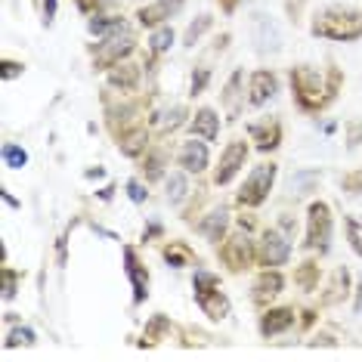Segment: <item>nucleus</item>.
I'll use <instances>...</instances> for the list:
<instances>
[{
  "instance_id": "f257e3e1",
  "label": "nucleus",
  "mask_w": 362,
  "mask_h": 362,
  "mask_svg": "<svg viewBox=\"0 0 362 362\" xmlns=\"http://www.w3.org/2000/svg\"><path fill=\"white\" fill-rule=\"evenodd\" d=\"M291 93H294V103H298L300 112H322L328 109L337 93L344 87V71L328 65V69H319V65H294L291 69Z\"/></svg>"
},
{
  "instance_id": "f03ea898",
  "label": "nucleus",
  "mask_w": 362,
  "mask_h": 362,
  "mask_svg": "<svg viewBox=\"0 0 362 362\" xmlns=\"http://www.w3.org/2000/svg\"><path fill=\"white\" fill-rule=\"evenodd\" d=\"M310 31L316 37L341 40V44L359 40L362 37V6H325V10L316 13Z\"/></svg>"
},
{
  "instance_id": "7ed1b4c3",
  "label": "nucleus",
  "mask_w": 362,
  "mask_h": 362,
  "mask_svg": "<svg viewBox=\"0 0 362 362\" xmlns=\"http://www.w3.org/2000/svg\"><path fill=\"white\" fill-rule=\"evenodd\" d=\"M192 291H195V303L199 310L204 313L208 319L220 322L233 313V303L223 294V285H220V276L208 273V269H195V279H192Z\"/></svg>"
},
{
  "instance_id": "20e7f679",
  "label": "nucleus",
  "mask_w": 362,
  "mask_h": 362,
  "mask_svg": "<svg viewBox=\"0 0 362 362\" xmlns=\"http://www.w3.org/2000/svg\"><path fill=\"white\" fill-rule=\"evenodd\" d=\"M134 50H136L134 28H130L127 22H121L118 28L109 31V35L93 47V65H100V69H115V65H118L121 59H127Z\"/></svg>"
},
{
  "instance_id": "39448f33",
  "label": "nucleus",
  "mask_w": 362,
  "mask_h": 362,
  "mask_svg": "<svg viewBox=\"0 0 362 362\" xmlns=\"http://www.w3.org/2000/svg\"><path fill=\"white\" fill-rule=\"evenodd\" d=\"M276 174H279V164H273V161L257 164V168L248 174V180L242 183V189H238L235 202L242 204V208H257V204H263L267 202V195L273 192Z\"/></svg>"
},
{
  "instance_id": "423d86ee",
  "label": "nucleus",
  "mask_w": 362,
  "mask_h": 362,
  "mask_svg": "<svg viewBox=\"0 0 362 362\" xmlns=\"http://www.w3.org/2000/svg\"><path fill=\"white\" fill-rule=\"evenodd\" d=\"M332 229H334V217L332 208L325 202H313L307 211V248L316 254H328L332 248Z\"/></svg>"
},
{
  "instance_id": "0eeeda50",
  "label": "nucleus",
  "mask_w": 362,
  "mask_h": 362,
  "mask_svg": "<svg viewBox=\"0 0 362 362\" xmlns=\"http://www.w3.org/2000/svg\"><path fill=\"white\" fill-rule=\"evenodd\" d=\"M251 37H254V47H257L260 56H269V53L282 50V31H279V22L273 19V16H267V13H254Z\"/></svg>"
},
{
  "instance_id": "6e6552de",
  "label": "nucleus",
  "mask_w": 362,
  "mask_h": 362,
  "mask_svg": "<svg viewBox=\"0 0 362 362\" xmlns=\"http://www.w3.org/2000/svg\"><path fill=\"white\" fill-rule=\"evenodd\" d=\"M220 260L226 263L233 273H242V269H248L254 260H257V251H254L251 238L248 235H233V238H223V245H220Z\"/></svg>"
},
{
  "instance_id": "1a4fd4ad",
  "label": "nucleus",
  "mask_w": 362,
  "mask_h": 362,
  "mask_svg": "<svg viewBox=\"0 0 362 362\" xmlns=\"http://www.w3.org/2000/svg\"><path fill=\"white\" fill-rule=\"evenodd\" d=\"M245 161H248V143H245V139H233V143L223 149V155H220V161H217L214 183H217V186L233 183V177L245 168Z\"/></svg>"
},
{
  "instance_id": "9d476101",
  "label": "nucleus",
  "mask_w": 362,
  "mask_h": 362,
  "mask_svg": "<svg viewBox=\"0 0 362 362\" xmlns=\"http://www.w3.org/2000/svg\"><path fill=\"white\" fill-rule=\"evenodd\" d=\"M291 257V242H288L285 233H279V229H267L260 238V248H257V260L260 267H282Z\"/></svg>"
},
{
  "instance_id": "9b49d317",
  "label": "nucleus",
  "mask_w": 362,
  "mask_h": 362,
  "mask_svg": "<svg viewBox=\"0 0 362 362\" xmlns=\"http://www.w3.org/2000/svg\"><path fill=\"white\" fill-rule=\"evenodd\" d=\"M124 273H127V282L130 288H134V303H143L146 298H149V269L143 267V260H139V254L130 248V245H124Z\"/></svg>"
},
{
  "instance_id": "f8f14e48",
  "label": "nucleus",
  "mask_w": 362,
  "mask_h": 362,
  "mask_svg": "<svg viewBox=\"0 0 362 362\" xmlns=\"http://www.w3.org/2000/svg\"><path fill=\"white\" fill-rule=\"evenodd\" d=\"M248 136L251 143L257 146L260 152H273L282 146V124H279V118H263V121H254L248 127Z\"/></svg>"
},
{
  "instance_id": "ddd939ff",
  "label": "nucleus",
  "mask_w": 362,
  "mask_h": 362,
  "mask_svg": "<svg viewBox=\"0 0 362 362\" xmlns=\"http://www.w3.org/2000/svg\"><path fill=\"white\" fill-rule=\"evenodd\" d=\"M276 93H279V78H276L269 69H257V71H254V75L248 78V103H251V105L269 103Z\"/></svg>"
},
{
  "instance_id": "4468645a",
  "label": "nucleus",
  "mask_w": 362,
  "mask_h": 362,
  "mask_svg": "<svg viewBox=\"0 0 362 362\" xmlns=\"http://www.w3.org/2000/svg\"><path fill=\"white\" fill-rule=\"evenodd\" d=\"M347 298H350V269L347 267H334L319 300H322V307H337V303H344Z\"/></svg>"
},
{
  "instance_id": "2eb2a0df",
  "label": "nucleus",
  "mask_w": 362,
  "mask_h": 362,
  "mask_svg": "<svg viewBox=\"0 0 362 362\" xmlns=\"http://www.w3.org/2000/svg\"><path fill=\"white\" fill-rule=\"evenodd\" d=\"M294 322H298V313H294L291 307H276V310H267L260 316V334L263 337H276L288 332Z\"/></svg>"
},
{
  "instance_id": "dca6fc26",
  "label": "nucleus",
  "mask_w": 362,
  "mask_h": 362,
  "mask_svg": "<svg viewBox=\"0 0 362 362\" xmlns=\"http://www.w3.org/2000/svg\"><path fill=\"white\" fill-rule=\"evenodd\" d=\"M177 161H180V168H183L186 174H202V170L208 168V146L199 143V136L189 139V143L180 146Z\"/></svg>"
},
{
  "instance_id": "f3484780",
  "label": "nucleus",
  "mask_w": 362,
  "mask_h": 362,
  "mask_svg": "<svg viewBox=\"0 0 362 362\" xmlns=\"http://www.w3.org/2000/svg\"><path fill=\"white\" fill-rule=\"evenodd\" d=\"M282 285H285V279L279 269L263 267V273L254 279V303H269L279 291H282Z\"/></svg>"
},
{
  "instance_id": "a211bd4d",
  "label": "nucleus",
  "mask_w": 362,
  "mask_h": 362,
  "mask_svg": "<svg viewBox=\"0 0 362 362\" xmlns=\"http://www.w3.org/2000/svg\"><path fill=\"white\" fill-rule=\"evenodd\" d=\"M180 6H183V0H155V4L143 6V10L136 13V19H139V25L155 28V25H161L164 19H170Z\"/></svg>"
},
{
  "instance_id": "6ab92c4d",
  "label": "nucleus",
  "mask_w": 362,
  "mask_h": 362,
  "mask_svg": "<svg viewBox=\"0 0 362 362\" xmlns=\"http://www.w3.org/2000/svg\"><path fill=\"white\" fill-rule=\"evenodd\" d=\"M226 226H229V211H226V204H220V208H214L199 223V233L208 238V242L220 245L226 238Z\"/></svg>"
},
{
  "instance_id": "aec40b11",
  "label": "nucleus",
  "mask_w": 362,
  "mask_h": 362,
  "mask_svg": "<svg viewBox=\"0 0 362 362\" xmlns=\"http://www.w3.org/2000/svg\"><path fill=\"white\" fill-rule=\"evenodd\" d=\"M242 84H245V75L242 71H233L223 87V109H226V118L235 121L242 115V105H245V93H242Z\"/></svg>"
},
{
  "instance_id": "412c9836",
  "label": "nucleus",
  "mask_w": 362,
  "mask_h": 362,
  "mask_svg": "<svg viewBox=\"0 0 362 362\" xmlns=\"http://www.w3.org/2000/svg\"><path fill=\"white\" fill-rule=\"evenodd\" d=\"M170 334V319L164 316V313H155V316L146 322V328H143V334H139V347L143 350H152V347H158V344L164 341V337Z\"/></svg>"
},
{
  "instance_id": "4be33fe9",
  "label": "nucleus",
  "mask_w": 362,
  "mask_h": 362,
  "mask_svg": "<svg viewBox=\"0 0 362 362\" xmlns=\"http://www.w3.org/2000/svg\"><path fill=\"white\" fill-rule=\"evenodd\" d=\"M189 134L199 136V139H208V143H214L220 134V118L214 109H199L195 112V118L189 121Z\"/></svg>"
},
{
  "instance_id": "5701e85b",
  "label": "nucleus",
  "mask_w": 362,
  "mask_h": 362,
  "mask_svg": "<svg viewBox=\"0 0 362 362\" xmlns=\"http://www.w3.org/2000/svg\"><path fill=\"white\" fill-rule=\"evenodd\" d=\"M161 257L170 263V267H192V263H199V257H195V251L189 248L186 242H168L161 248Z\"/></svg>"
},
{
  "instance_id": "b1692460",
  "label": "nucleus",
  "mask_w": 362,
  "mask_h": 362,
  "mask_svg": "<svg viewBox=\"0 0 362 362\" xmlns=\"http://www.w3.org/2000/svg\"><path fill=\"white\" fill-rule=\"evenodd\" d=\"M319 276H322V269H319L316 260H303L298 269H294V285L303 288V291H316L319 288Z\"/></svg>"
},
{
  "instance_id": "393cba45",
  "label": "nucleus",
  "mask_w": 362,
  "mask_h": 362,
  "mask_svg": "<svg viewBox=\"0 0 362 362\" xmlns=\"http://www.w3.org/2000/svg\"><path fill=\"white\" fill-rule=\"evenodd\" d=\"M183 118H186V109L183 105H170V109H164L158 112L152 118V127L158 130V134H168V130H177L180 124H183Z\"/></svg>"
},
{
  "instance_id": "a878e982",
  "label": "nucleus",
  "mask_w": 362,
  "mask_h": 362,
  "mask_svg": "<svg viewBox=\"0 0 362 362\" xmlns=\"http://www.w3.org/2000/svg\"><path fill=\"white\" fill-rule=\"evenodd\" d=\"M109 81H112V87L134 90V87H136V81H139V69H136V65H121V62H118V65L112 69Z\"/></svg>"
},
{
  "instance_id": "bb28decb",
  "label": "nucleus",
  "mask_w": 362,
  "mask_h": 362,
  "mask_svg": "<svg viewBox=\"0 0 362 362\" xmlns=\"http://www.w3.org/2000/svg\"><path fill=\"white\" fill-rule=\"evenodd\" d=\"M189 192H192V189H189V180L183 174H170L168 177V202L170 204H183L189 199Z\"/></svg>"
},
{
  "instance_id": "cd10ccee",
  "label": "nucleus",
  "mask_w": 362,
  "mask_h": 362,
  "mask_svg": "<svg viewBox=\"0 0 362 362\" xmlns=\"http://www.w3.org/2000/svg\"><path fill=\"white\" fill-rule=\"evenodd\" d=\"M118 149L124 155H130V158H136L139 152H146V130L136 127V130H130V134H124L118 143Z\"/></svg>"
},
{
  "instance_id": "c85d7f7f",
  "label": "nucleus",
  "mask_w": 362,
  "mask_h": 362,
  "mask_svg": "<svg viewBox=\"0 0 362 362\" xmlns=\"http://www.w3.org/2000/svg\"><path fill=\"white\" fill-rule=\"evenodd\" d=\"M170 44H174V28H170V25H161V28H155V31H152V37H149V50H152L155 56L168 53V50H170Z\"/></svg>"
},
{
  "instance_id": "c756f323",
  "label": "nucleus",
  "mask_w": 362,
  "mask_h": 362,
  "mask_svg": "<svg viewBox=\"0 0 362 362\" xmlns=\"http://www.w3.org/2000/svg\"><path fill=\"white\" fill-rule=\"evenodd\" d=\"M0 155H4L6 168H13V170H19V168H25V164H28V152L22 149V146H16V143H6Z\"/></svg>"
},
{
  "instance_id": "7c9ffc66",
  "label": "nucleus",
  "mask_w": 362,
  "mask_h": 362,
  "mask_svg": "<svg viewBox=\"0 0 362 362\" xmlns=\"http://www.w3.org/2000/svg\"><path fill=\"white\" fill-rule=\"evenodd\" d=\"M211 16L208 13H204V16H199V22H192V25H189L186 28V35H183V44L186 47H195V44H199V40H202V35H204V31H208L211 28Z\"/></svg>"
},
{
  "instance_id": "2f4dec72",
  "label": "nucleus",
  "mask_w": 362,
  "mask_h": 362,
  "mask_svg": "<svg viewBox=\"0 0 362 362\" xmlns=\"http://www.w3.org/2000/svg\"><path fill=\"white\" fill-rule=\"evenodd\" d=\"M35 344V332L31 328H13L10 334H6V347L16 350V347H31Z\"/></svg>"
},
{
  "instance_id": "473e14b6",
  "label": "nucleus",
  "mask_w": 362,
  "mask_h": 362,
  "mask_svg": "<svg viewBox=\"0 0 362 362\" xmlns=\"http://www.w3.org/2000/svg\"><path fill=\"white\" fill-rule=\"evenodd\" d=\"M347 238H350V248L362 257V217H347Z\"/></svg>"
},
{
  "instance_id": "72a5a7b5",
  "label": "nucleus",
  "mask_w": 362,
  "mask_h": 362,
  "mask_svg": "<svg viewBox=\"0 0 362 362\" xmlns=\"http://www.w3.org/2000/svg\"><path fill=\"white\" fill-rule=\"evenodd\" d=\"M341 189H344V192H350V195H362V168L344 174L341 177Z\"/></svg>"
},
{
  "instance_id": "f704fd0d",
  "label": "nucleus",
  "mask_w": 362,
  "mask_h": 362,
  "mask_svg": "<svg viewBox=\"0 0 362 362\" xmlns=\"http://www.w3.org/2000/svg\"><path fill=\"white\" fill-rule=\"evenodd\" d=\"M0 273H4V300H13L16 298V285H19L22 276L16 273V269H10V267H4Z\"/></svg>"
},
{
  "instance_id": "c9c22d12",
  "label": "nucleus",
  "mask_w": 362,
  "mask_h": 362,
  "mask_svg": "<svg viewBox=\"0 0 362 362\" xmlns=\"http://www.w3.org/2000/svg\"><path fill=\"white\" fill-rule=\"evenodd\" d=\"M124 19H90V35H109V31H115L121 25Z\"/></svg>"
},
{
  "instance_id": "e433bc0d",
  "label": "nucleus",
  "mask_w": 362,
  "mask_h": 362,
  "mask_svg": "<svg viewBox=\"0 0 362 362\" xmlns=\"http://www.w3.org/2000/svg\"><path fill=\"white\" fill-rule=\"evenodd\" d=\"M37 4V10H40V22L44 25H53V19H56V0H35Z\"/></svg>"
},
{
  "instance_id": "4c0bfd02",
  "label": "nucleus",
  "mask_w": 362,
  "mask_h": 362,
  "mask_svg": "<svg viewBox=\"0 0 362 362\" xmlns=\"http://www.w3.org/2000/svg\"><path fill=\"white\" fill-rule=\"evenodd\" d=\"M161 161H164V155L161 152H149V155H146V174H149V177H161Z\"/></svg>"
},
{
  "instance_id": "58836bf2",
  "label": "nucleus",
  "mask_w": 362,
  "mask_h": 362,
  "mask_svg": "<svg viewBox=\"0 0 362 362\" xmlns=\"http://www.w3.org/2000/svg\"><path fill=\"white\" fill-rule=\"evenodd\" d=\"M208 78H211L208 69H199V71H195V75H192V96H199L202 90L208 87Z\"/></svg>"
},
{
  "instance_id": "ea45409f",
  "label": "nucleus",
  "mask_w": 362,
  "mask_h": 362,
  "mask_svg": "<svg viewBox=\"0 0 362 362\" xmlns=\"http://www.w3.org/2000/svg\"><path fill=\"white\" fill-rule=\"evenodd\" d=\"M195 344H208V337H204L202 332H192V328H183V347H195Z\"/></svg>"
},
{
  "instance_id": "a19ab883",
  "label": "nucleus",
  "mask_w": 362,
  "mask_h": 362,
  "mask_svg": "<svg viewBox=\"0 0 362 362\" xmlns=\"http://www.w3.org/2000/svg\"><path fill=\"white\" fill-rule=\"evenodd\" d=\"M22 71H25V65H22V62L4 59V81H13L16 75H22Z\"/></svg>"
},
{
  "instance_id": "79ce46f5",
  "label": "nucleus",
  "mask_w": 362,
  "mask_h": 362,
  "mask_svg": "<svg viewBox=\"0 0 362 362\" xmlns=\"http://www.w3.org/2000/svg\"><path fill=\"white\" fill-rule=\"evenodd\" d=\"M127 192H130V199H134L136 204L146 202V195H149V192L143 189V183H139V180H130V183H127Z\"/></svg>"
},
{
  "instance_id": "37998d69",
  "label": "nucleus",
  "mask_w": 362,
  "mask_h": 362,
  "mask_svg": "<svg viewBox=\"0 0 362 362\" xmlns=\"http://www.w3.org/2000/svg\"><path fill=\"white\" fill-rule=\"evenodd\" d=\"M347 130H350V149H356L362 143V121H350Z\"/></svg>"
},
{
  "instance_id": "c03bdc74",
  "label": "nucleus",
  "mask_w": 362,
  "mask_h": 362,
  "mask_svg": "<svg viewBox=\"0 0 362 362\" xmlns=\"http://www.w3.org/2000/svg\"><path fill=\"white\" fill-rule=\"evenodd\" d=\"M319 344H322V347H337V341H334L332 334H316V337L310 341V347H319Z\"/></svg>"
},
{
  "instance_id": "a18cd8bd",
  "label": "nucleus",
  "mask_w": 362,
  "mask_h": 362,
  "mask_svg": "<svg viewBox=\"0 0 362 362\" xmlns=\"http://www.w3.org/2000/svg\"><path fill=\"white\" fill-rule=\"evenodd\" d=\"M96 4H100V0H78V6L84 13H90V10H96Z\"/></svg>"
},
{
  "instance_id": "49530a36",
  "label": "nucleus",
  "mask_w": 362,
  "mask_h": 362,
  "mask_svg": "<svg viewBox=\"0 0 362 362\" xmlns=\"http://www.w3.org/2000/svg\"><path fill=\"white\" fill-rule=\"evenodd\" d=\"M220 4H223V10H226V13H233V10H235V4H238V0H220Z\"/></svg>"
}]
</instances>
